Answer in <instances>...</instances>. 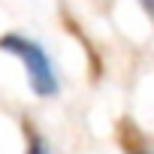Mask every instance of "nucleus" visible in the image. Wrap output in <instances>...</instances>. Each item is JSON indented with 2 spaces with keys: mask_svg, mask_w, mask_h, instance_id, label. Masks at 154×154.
Masks as SVG:
<instances>
[{
  "mask_svg": "<svg viewBox=\"0 0 154 154\" xmlns=\"http://www.w3.org/2000/svg\"><path fill=\"white\" fill-rule=\"evenodd\" d=\"M139 3H142V9H145V12H151V15H154V0H139Z\"/></svg>",
  "mask_w": 154,
  "mask_h": 154,
  "instance_id": "3",
  "label": "nucleus"
},
{
  "mask_svg": "<svg viewBox=\"0 0 154 154\" xmlns=\"http://www.w3.org/2000/svg\"><path fill=\"white\" fill-rule=\"evenodd\" d=\"M136 154H154V151H151V148H139Z\"/></svg>",
  "mask_w": 154,
  "mask_h": 154,
  "instance_id": "4",
  "label": "nucleus"
},
{
  "mask_svg": "<svg viewBox=\"0 0 154 154\" xmlns=\"http://www.w3.org/2000/svg\"><path fill=\"white\" fill-rule=\"evenodd\" d=\"M0 51H6L9 57H15L21 66H24V79H27V88L48 100L60 91V82H57V69H54V60L51 54L45 51L42 42H36L33 36L27 33H18V30H9L0 36Z\"/></svg>",
  "mask_w": 154,
  "mask_h": 154,
  "instance_id": "1",
  "label": "nucleus"
},
{
  "mask_svg": "<svg viewBox=\"0 0 154 154\" xmlns=\"http://www.w3.org/2000/svg\"><path fill=\"white\" fill-rule=\"evenodd\" d=\"M27 154H54L48 145H45V139L42 136H30V145H27Z\"/></svg>",
  "mask_w": 154,
  "mask_h": 154,
  "instance_id": "2",
  "label": "nucleus"
}]
</instances>
